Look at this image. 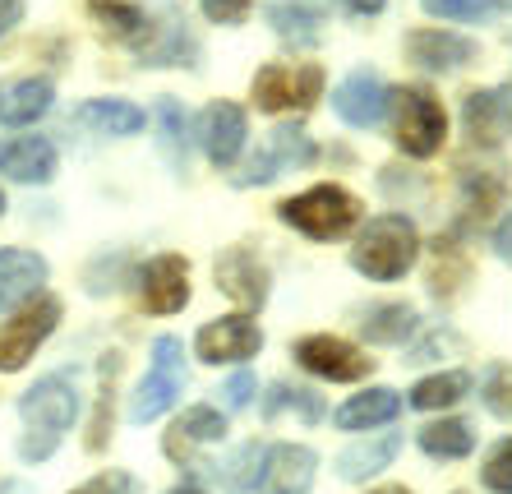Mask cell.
Returning a JSON list of instances; mask_svg holds the SVG:
<instances>
[{
	"mask_svg": "<svg viewBox=\"0 0 512 494\" xmlns=\"http://www.w3.org/2000/svg\"><path fill=\"white\" fill-rule=\"evenodd\" d=\"M199 144L213 167H231L245 148V111L236 102H208L199 116Z\"/></svg>",
	"mask_w": 512,
	"mask_h": 494,
	"instance_id": "9a60e30c",
	"label": "cell"
},
{
	"mask_svg": "<svg viewBox=\"0 0 512 494\" xmlns=\"http://www.w3.org/2000/svg\"><path fill=\"white\" fill-rule=\"evenodd\" d=\"M420 448H425L429 458L439 462H457V458H471V448H476V430L457 416H443V421H429L420 430Z\"/></svg>",
	"mask_w": 512,
	"mask_h": 494,
	"instance_id": "4316f807",
	"label": "cell"
},
{
	"mask_svg": "<svg viewBox=\"0 0 512 494\" xmlns=\"http://www.w3.org/2000/svg\"><path fill=\"white\" fill-rule=\"evenodd\" d=\"M388 107H393V93L374 70H351L333 88V111L356 130H374L388 116Z\"/></svg>",
	"mask_w": 512,
	"mask_h": 494,
	"instance_id": "8fae6325",
	"label": "cell"
},
{
	"mask_svg": "<svg viewBox=\"0 0 512 494\" xmlns=\"http://www.w3.org/2000/svg\"><path fill=\"white\" fill-rule=\"evenodd\" d=\"M24 19V0H0V37Z\"/></svg>",
	"mask_w": 512,
	"mask_h": 494,
	"instance_id": "60d3db41",
	"label": "cell"
},
{
	"mask_svg": "<svg viewBox=\"0 0 512 494\" xmlns=\"http://www.w3.org/2000/svg\"><path fill=\"white\" fill-rule=\"evenodd\" d=\"M282 407H291V411H300V421L305 425H319L323 421V402H319V393H310V388H286V384H277L273 393H268V416H277Z\"/></svg>",
	"mask_w": 512,
	"mask_h": 494,
	"instance_id": "1f68e13d",
	"label": "cell"
},
{
	"mask_svg": "<svg viewBox=\"0 0 512 494\" xmlns=\"http://www.w3.org/2000/svg\"><path fill=\"white\" fill-rule=\"evenodd\" d=\"M171 494H203V490H194V485H176Z\"/></svg>",
	"mask_w": 512,
	"mask_h": 494,
	"instance_id": "ee69618b",
	"label": "cell"
},
{
	"mask_svg": "<svg viewBox=\"0 0 512 494\" xmlns=\"http://www.w3.org/2000/svg\"><path fill=\"white\" fill-rule=\"evenodd\" d=\"M70 494H139V485H134L130 471H102V476H93L88 485H79Z\"/></svg>",
	"mask_w": 512,
	"mask_h": 494,
	"instance_id": "8d00e7d4",
	"label": "cell"
},
{
	"mask_svg": "<svg viewBox=\"0 0 512 494\" xmlns=\"http://www.w3.org/2000/svg\"><path fill=\"white\" fill-rule=\"evenodd\" d=\"M277 217H282L286 227L305 231L310 241H333V236H346V231L356 227L360 204H356V194L342 190V185H314V190L286 199L277 208Z\"/></svg>",
	"mask_w": 512,
	"mask_h": 494,
	"instance_id": "3957f363",
	"label": "cell"
},
{
	"mask_svg": "<svg viewBox=\"0 0 512 494\" xmlns=\"http://www.w3.org/2000/svg\"><path fill=\"white\" fill-rule=\"evenodd\" d=\"M296 361L310 374H319V379H333V384H356V379H365L374 370V356H360V347H351L346 338H333V333L300 338Z\"/></svg>",
	"mask_w": 512,
	"mask_h": 494,
	"instance_id": "ba28073f",
	"label": "cell"
},
{
	"mask_svg": "<svg viewBox=\"0 0 512 494\" xmlns=\"http://www.w3.org/2000/svg\"><path fill=\"white\" fill-rule=\"evenodd\" d=\"M217 287L227 291L236 305L245 310H259L268 301V268L250 245H231L222 259H217Z\"/></svg>",
	"mask_w": 512,
	"mask_h": 494,
	"instance_id": "5bb4252c",
	"label": "cell"
},
{
	"mask_svg": "<svg viewBox=\"0 0 512 494\" xmlns=\"http://www.w3.org/2000/svg\"><path fill=\"white\" fill-rule=\"evenodd\" d=\"M0 213H5V194H0Z\"/></svg>",
	"mask_w": 512,
	"mask_h": 494,
	"instance_id": "f6af8a7d",
	"label": "cell"
},
{
	"mask_svg": "<svg viewBox=\"0 0 512 494\" xmlns=\"http://www.w3.org/2000/svg\"><path fill=\"white\" fill-rule=\"evenodd\" d=\"M0 171L10 181L24 185H47L56 176V148L42 139V134H19V139H5L0 144Z\"/></svg>",
	"mask_w": 512,
	"mask_h": 494,
	"instance_id": "d6986e66",
	"label": "cell"
},
{
	"mask_svg": "<svg viewBox=\"0 0 512 494\" xmlns=\"http://www.w3.org/2000/svg\"><path fill=\"white\" fill-rule=\"evenodd\" d=\"M323 97L319 65H263L254 74V102L259 111H305Z\"/></svg>",
	"mask_w": 512,
	"mask_h": 494,
	"instance_id": "52a82bcc",
	"label": "cell"
},
{
	"mask_svg": "<svg viewBox=\"0 0 512 494\" xmlns=\"http://www.w3.org/2000/svg\"><path fill=\"white\" fill-rule=\"evenodd\" d=\"M406 56H411V65H420V70H429V74H453V70H466V65L476 61L480 47L462 33L416 28V33H406Z\"/></svg>",
	"mask_w": 512,
	"mask_h": 494,
	"instance_id": "7c38bea8",
	"label": "cell"
},
{
	"mask_svg": "<svg viewBox=\"0 0 512 494\" xmlns=\"http://www.w3.org/2000/svg\"><path fill=\"white\" fill-rule=\"evenodd\" d=\"M56 324H60L56 296H37V301H28L14 319H5V324H0V374L24 370L37 356V347L56 333Z\"/></svg>",
	"mask_w": 512,
	"mask_h": 494,
	"instance_id": "5b68a950",
	"label": "cell"
},
{
	"mask_svg": "<svg viewBox=\"0 0 512 494\" xmlns=\"http://www.w3.org/2000/svg\"><path fill=\"white\" fill-rule=\"evenodd\" d=\"M157 125H162V148H167L171 167L185 171V111H180V102L162 97L157 102Z\"/></svg>",
	"mask_w": 512,
	"mask_h": 494,
	"instance_id": "4dcf8cb0",
	"label": "cell"
},
{
	"mask_svg": "<svg viewBox=\"0 0 512 494\" xmlns=\"http://www.w3.org/2000/svg\"><path fill=\"white\" fill-rule=\"evenodd\" d=\"M360 333L379 347H393V342H406L416 333V310L406 301H388V305H374L365 319H360Z\"/></svg>",
	"mask_w": 512,
	"mask_h": 494,
	"instance_id": "f1b7e54d",
	"label": "cell"
},
{
	"mask_svg": "<svg viewBox=\"0 0 512 494\" xmlns=\"http://www.w3.org/2000/svg\"><path fill=\"white\" fill-rule=\"evenodd\" d=\"M480 402H485L499 421H512V365H494L480 384Z\"/></svg>",
	"mask_w": 512,
	"mask_h": 494,
	"instance_id": "d6a6232c",
	"label": "cell"
},
{
	"mask_svg": "<svg viewBox=\"0 0 512 494\" xmlns=\"http://www.w3.org/2000/svg\"><path fill=\"white\" fill-rule=\"evenodd\" d=\"M462 121H466L471 144H480V148H494L503 139H512V84L476 88V93L466 97Z\"/></svg>",
	"mask_w": 512,
	"mask_h": 494,
	"instance_id": "4fadbf2b",
	"label": "cell"
},
{
	"mask_svg": "<svg viewBox=\"0 0 512 494\" xmlns=\"http://www.w3.org/2000/svg\"><path fill=\"white\" fill-rule=\"evenodd\" d=\"M74 125H84V130L93 134H139L143 125H148V116H143L134 102H120V97H97V102H84V107L74 111Z\"/></svg>",
	"mask_w": 512,
	"mask_h": 494,
	"instance_id": "603a6c76",
	"label": "cell"
},
{
	"mask_svg": "<svg viewBox=\"0 0 512 494\" xmlns=\"http://www.w3.org/2000/svg\"><path fill=\"white\" fill-rule=\"evenodd\" d=\"M494 254H499L503 264H508V268H512V213H508V217H503V227H499V231H494Z\"/></svg>",
	"mask_w": 512,
	"mask_h": 494,
	"instance_id": "ab89813d",
	"label": "cell"
},
{
	"mask_svg": "<svg viewBox=\"0 0 512 494\" xmlns=\"http://www.w3.org/2000/svg\"><path fill=\"white\" fill-rule=\"evenodd\" d=\"M397 102V148L411 157H434L448 134V116H443L439 97L429 88H402L393 93Z\"/></svg>",
	"mask_w": 512,
	"mask_h": 494,
	"instance_id": "8992f818",
	"label": "cell"
},
{
	"mask_svg": "<svg viewBox=\"0 0 512 494\" xmlns=\"http://www.w3.org/2000/svg\"><path fill=\"white\" fill-rule=\"evenodd\" d=\"M397 448H402V439H397V434L360 439V444H351V448H342V453H337V476H342V481H370V476H379L383 467H393Z\"/></svg>",
	"mask_w": 512,
	"mask_h": 494,
	"instance_id": "d4e9b609",
	"label": "cell"
},
{
	"mask_svg": "<svg viewBox=\"0 0 512 494\" xmlns=\"http://www.w3.org/2000/svg\"><path fill=\"white\" fill-rule=\"evenodd\" d=\"M47 282V259L33 250H0V310H14L19 301L37 296Z\"/></svg>",
	"mask_w": 512,
	"mask_h": 494,
	"instance_id": "ffe728a7",
	"label": "cell"
},
{
	"mask_svg": "<svg viewBox=\"0 0 512 494\" xmlns=\"http://www.w3.org/2000/svg\"><path fill=\"white\" fill-rule=\"evenodd\" d=\"M420 254V231L402 213H379L351 245V264L370 282H397Z\"/></svg>",
	"mask_w": 512,
	"mask_h": 494,
	"instance_id": "7a4b0ae2",
	"label": "cell"
},
{
	"mask_svg": "<svg viewBox=\"0 0 512 494\" xmlns=\"http://www.w3.org/2000/svg\"><path fill=\"white\" fill-rule=\"evenodd\" d=\"M370 494H411L406 485H379V490H370Z\"/></svg>",
	"mask_w": 512,
	"mask_h": 494,
	"instance_id": "7bdbcfd3",
	"label": "cell"
},
{
	"mask_svg": "<svg viewBox=\"0 0 512 494\" xmlns=\"http://www.w3.org/2000/svg\"><path fill=\"white\" fill-rule=\"evenodd\" d=\"M480 485L494 494H512V439H499L489 448L485 467H480Z\"/></svg>",
	"mask_w": 512,
	"mask_h": 494,
	"instance_id": "836d02e7",
	"label": "cell"
},
{
	"mask_svg": "<svg viewBox=\"0 0 512 494\" xmlns=\"http://www.w3.org/2000/svg\"><path fill=\"white\" fill-rule=\"evenodd\" d=\"M120 370V356H102V398H97V421H93V434H88V448H102L107 444V411H111V379Z\"/></svg>",
	"mask_w": 512,
	"mask_h": 494,
	"instance_id": "d590c367",
	"label": "cell"
},
{
	"mask_svg": "<svg viewBox=\"0 0 512 494\" xmlns=\"http://www.w3.org/2000/svg\"><path fill=\"white\" fill-rule=\"evenodd\" d=\"M19 416H24L28 434L19 439V458L24 462H47L56 453V444L65 439V430L79 416V384L70 370L47 374L19 398Z\"/></svg>",
	"mask_w": 512,
	"mask_h": 494,
	"instance_id": "6da1fadb",
	"label": "cell"
},
{
	"mask_svg": "<svg viewBox=\"0 0 512 494\" xmlns=\"http://www.w3.org/2000/svg\"><path fill=\"white\" fill-rule=\"evenodd\" d=\"M217 439H227V416H222L217 407H190L176 425H171L167 453H171L176 462H180V458L190 462L194 448H199V444H217Z\"/></svg>",
	"mask_w": 512,
	"mask_h": 494,
	"instance_id": "44dd1931",
	"label": "cell"
},
{
	"mask_svg": "<svg viewBox=\"0 0 512 494\" xmlns=\"http://www.w3.org/2000/svg\"><path fill=\"white\" fill-rule=\"evenodd\" d=\"M263 458H268V448H263V444H240L231 458L199 462V467L208 471V481H217L227 494H250L254 485L263 481Z\"/></svg>",
	"mask_w": 512,
	"mask_h": 494,
	"instance_id": "7402d4cb",
	"label": "cell"
},
{
	"mask_svg": "<svg viewBox=\"0 0 512 494\" xmlns=\"http://www.w3.org/2000/svg\"><path fill=\"white\" fill-rule=\"evenodd\" d=\"M314 157H319V148H314L310 134L300 130V125H282V130H273V139L250 157V167L236 176V185H268V181H277L282 171L310 167Z\"/></svg>",
	"mask_w": 512,
	"mask_h": 494,
	"instance_id": "9c48e42d",
	"label": "cell"
},
{
	"mask_svg": "<svg viewBox=\"0 0 512 494\" xmlns=\"http://www.w3.org/2000/svg\"><path fill=\"white\" fill-rule=\"evenodd\" d=\"M337 10H346V14H379L388 0H333Z\"/></svg>",
	"mask_w": 512,
	"mask_h": 494,
	"instance_id": "b9f144b4",
	"label": "cell"
},
{
	"mask_svg": "<svg viewBox=\"0 0 512 494\" xmlns=\"http://www.w3.org/2000/svg\"><path fill=\"white\" fill-rule=\"evenodd\" d=\"M466 393H471V374L466 370H443V374H429V379H420V384L411 388V407L416 411H443V407H453V402H462Z\"/></svg>",
	"mask_w": 512,
	"mask_h": 494,
	"instance_id": "f546056e",
	"label": "cell"
},
{
	"mask_svg": "<svg viewBox=\"0 0 512 494\" xmlns=\"http://www.w3.org/2000/svg\"><path fill=\"white\" fill-rule=\"evenodd\" d=\"M259 347H263V333L250 314L213 319V324H203L199 338H194V356L208 365H240V361H250Z\"/></svg>",
	"mask_w": 512,
	"mask_h": 494,
	"instance_id": "30bf717a",
	"label": "cell"
},
{
	"mask_svg": "<svg viewBox=\"0 0 512 494\" xmlns=\"http://www.w3.org/2000/svg\"><path fill=\"white\" fill-rule=\"evenodd\" d=\"M190 301V264L180 254H157L143 268V305L153 314H176Z\"/></svg>",
	"mask_w": 512,
	"mask_h": 494,
	"instance_id": "ac0fdd59",
	"label": "cell"
},
{
	"mask_svg": "<svg viewBox=\"0 0 512 494\" xmlns=\"http://www.w3.org/2000/svg\"><path fill=\"white\" fill-rule=\"evenodd\" d=\"M180 388H185V347H180V338H157L153 370H148V379L134 388V398H130V421L134 425L157 421L180 398Z\"/></svg>",
	"mask_w": 512,
	"mask_h": 494,
	"instance_id": "277c9868",
	"label": "cell"
},
{
	"mask_svg": "<svg viewBox=\"0 0 512 494\" xmlns=\"http://www.w3.org/2000/svg\"><path fill=\"white\" fill-rule=\"evenodd\" d=\"M51 84L47 79H19L0 93V125H33L51 111Z\"/></svg>",
	"mask_w": 512,
	"mask_h": 494,
	"instance_id": "484cf974",
	"label": "cell"
},
{
	"mask_svg": "<svg viewBox=\"0 0 512 494\" xmlns=\"http://www.w3.org/2000/svg\"><path fill=\"white\" fill-rule=\"evenodd\" d=\"M314 448L305 444H273L268 458H263V481H259V494H310L314 485Z\"/></svg>",
	"mask_w": 512,
	"mask_h": 494,
	"instance_id": "e0dca14e",
	"label": "cell"
},
{
	"mask_svg": "<svg viewBox=\"0 0 512 494\" xmlns=\"http://www.w3.org/2000/svg\"><path fill=\"white\" fill-rule=\"evenodd\" d=\"M508 5H512V0H508Z\"/></svg>",
	"mask_w": 512,
	"mask_h": 494,
	"instance_id": "bcb514c9",
	"label": "cell"
},
{
	"mask_svg": "<svg viewBox=\"0 0 512 494\" xmlns=\"http://www.w3.org/2000/svg\"><path fill=\"white\" fill-rule=\"evenodd\" d=\"M203 14L213 19V24H240L245 14H250L254 0H199Z\"/></svg>",
	"mask_w": 512,
	"mask_h": 494,
	"instance_id": "74e56055",
	"label": "cell"
},
{
	"mask_svg": "<svg viewBox=\"0 0 512 494\" xmlns=\"http://www.w3.org/2000/svg\"><path fill=\"white\" fill-rule=\"evenodd\" d=\"M250 393H254V374L240 370L236 379H227V388H222V402H227V411H240V407H250Z\"/></svg>",
	"mask_w": 512,
	"mask_h": 494,
	"instance_id": "f35d334b",
	"label": "cell"
},
{
	"mask_svg": "<svg viewBox=\"0 0 512 494\" xmlns=\"http://www.w3.org/2000/svg\"><path fill=\"white\" fill-rule=\"evenodd\" d=\"M93 19L102 24V33L116 37V42H130V47L143 51V61L157 51V24L153 14L134 5V0H88Z\"/></svg>",
	"mask_w": 512,
	"mask_h": 494,
	"instance_id": "2e32d148",
	"label": "cell"
},
{
	"mask_svg": "<svg viewBox=\"0 0 512 494\" xmlns=\"http://www.w3.org/2000/svg\"><path fill=\"white\" fill-rule=\"evenodd\" d=\"M425 14L434 19H453V24H476L485 14H494V0H420Z\"/></svg>",
	"mask_w": 512,
	"mask_h": 494,
	"instance_id": "e575fe53",
	"label": "cell"
},
{
	"mask_svg": "<svg viewBox=\"0 0 512 494\" xmlns=\"http://www.w3.org/2000/svg\"><path fill=\"white\" fill-rule=\"evenodd\" d=\"M397 411H402V398H397L393 388H370V393H356L351 402L337 407V430H379V425L397 421Z\"/></svg>",
	"mask_w": 512,
	"mask_h": 494,
	"instance_id": "cb8c5ba5",
	"label": "cell"
},
{
	"mask_svg": "<svg viewBox=\"0 0 512 494\" xmlns=\"http://www.w3.org/2000/svg\"><path fill=\"white\" fill-rule=\"evenodd\" d=\"M268 24H273L277 37H286V42L314 47L323 19H319V10H314L310 0H273V5H268Z\"/></svg>",
	"mask_w": 512,
	"mask_h": 494,
	"instance_id": "83f0119b",
	"label": "cell"
}]
</instances>
